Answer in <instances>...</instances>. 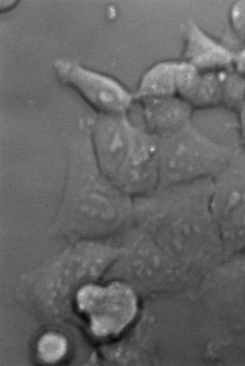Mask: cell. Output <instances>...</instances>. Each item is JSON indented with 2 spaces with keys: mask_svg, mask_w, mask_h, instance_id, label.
Here are the masks:
<instances>
[{
  "mask_svg": "<svg viewBox=\"0 0 245 366\" xmlns=\"http://www.w3.org/2000/svg\"><path fill=\"white\" fill-rule=\"evenodd\" d=\"M212 178L157 187L144 195L161 222L164 251L173 260L209 258L222 245L212 208Z\"/></svg>",
  "mask_w": 245,
  "mask_h": 366,
  "instance_id": "obj_1",
  "label": "cell"
},
{
  "mask_svg": "<svg viewBox=\"0 0 245 366\" xmlns=\"http://www.w3.org/2000/svg\"><path fill=\"white\" fill-rule=\"evenodd\" d=\"M157 144L160 187L212 178L236 155L194 111L184 126L158 138Z\"/></svg>",
  "mask_w": 245,
  "mask_h": 366,
  "instance_id": "obj_2",
  "label": "cell"
},
{
  "mask_svg": "<svg viewBox=\"0 0 245 366\" xmlns=\"http://www.w3.org/2000/svg\"><path fill=\"white\" fill-rule=\"evenodd\" d=\"M236 154L212 177L211 208L223 246L245 248V156Z\"/></svg>",
  "mask_w": 245,
  "mask_h": 366,
  "instance_id": "obj_3",
  "label": "cell"
},
{
  "mask_svg": "<svg viewBox=\"0 0 245 366\" xmlns=\"http://www.w3.org/2000/svg\"><path fill=\"white\" fill-rule=\"evenodd\" d=\"M80 310L89 317L90 328L97 336L120 334L137 311V299L127 285L115 282L106 286L88 284L77 293Z\"/></svg>",
  "mask_w": 245,
  "mask_h": 366,
  "instance_id": "obj_4",
  "label": "cell"
},
{
  "mask_svg": "<svg viewBox=\"0 0 245 366\" xmlns=\"http://www.w3.org/2000/svg\"><path fill=\"white\" fill-rule=\"evenodd\" d=\"M55 67L61 80L75 89L99 111L120 115L128 108L130 96L110 77L68 61H58Z\"/></svg>",
  "mask_w": 245,
  "mask_h": 366,
  "instance_id": "obj_5",
  "label": "cell"
},
{
  "mask_svg": "<svg viewBox=\"0 0 245 366\" xmlns=\"http://www.w3.org/2000/svg\"><path fill=\"white\" fill-rule=\"evenodd\" d=\"M67 341L58 334L49 333L41 337L37 344L40 358L49 363L59 360L65 353Z\"/></svg>",
  "mask_w": 245,
  "mask_h": 366,
  "instance_id": "obj_6",
  "label": "cell"
},
{
  "mask_svg": "<svg viewBox=\"0 0 245 366\" xmlns=\"http://www.w3.org/2000/svg\"><path fill=\"white\" fill-rule=\"evenodd\" d=\"M233 20L238 30L245 35V6L234 9Z\"/></svg>",
  "mask_w": 245,
  "mask_h": 366,
  "instance_id": "obj_7",
  "label": "cell"
},
{
  "mask_svg": "<svg viewBox=\"0 0 245 366\" xmlns=\"http://www.w3.org/2000/svg\"><path fill=\"white\" fill-rule=\"evenodd\" d=\"M237 65L239 71L245 75V50L238 57Z\"/></svg>",
  "mask_w": 245,
  "mask_h": 366,
  "instance_id": "obj_8",
  "label": "cell"
},
{
  "mask_svg": "<svg viewBox=\"0 0 245 366\" xmlns=\"http://www.w3.org/2000/svg\"><path fill=\"white\" fill-rule=\"evenodd\" d=\"M241 122V128L242 137L245 141V107L244 108V109L242 111Z\"/></svg>",
  "mask_w": 245,
  "mask_h": 366,
  "instance_id": "obj_9",
  "label": "cell"
}]
</instances>
